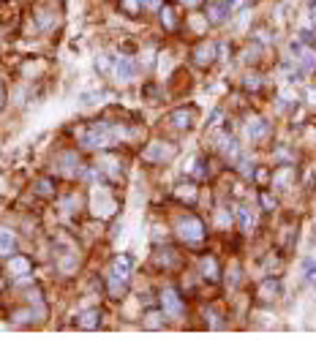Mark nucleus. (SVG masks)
<instances>
[{"instance_id":"obj_1","label":"nucleus","mask_w":316,"mask_h":362,"mask_svg":"<svg viewBox=\"0 0 316 362\" xmlns=\"http://www.w3.org/2000/svg\"><path fill=\"white\" fill-rule=\"evenodd\" d=\"M79 142H82L85 147H90V150H104V147H112V144L117 142L115 125L106 123V120H98V123H93L87 131H82Z\"/></svg>"},{"instance_id":"obj_2","label":"nucleus","mask_w":316,"mask_h":362,"mask_svg":"<svg viewBox=\"0 0 316 362\" xmlns=\"http://www.w3.org/2000/svg\"><path fill=\"white\" fill-rule=\"evenodd\" d=\"M177 234L188 245H199L202 240H205V224H202L197 215H183L177 221Z\"/></svg>"},{"instance_id":"obj_3","label":"nucleus","mask_w":316,"mask_h":362,"mask_svg":"<svg viewBox=\"0 0 316 362\" xmlns=\"http://www.w3.org/2000/svg\"><path fill=\"white\" fill-rule=\"evenodd\" d=\"M174 156H177V144H172V142H153L145 147L147 164H169Z\"/></svg>"},{"instance_id":"obj_4","label":"nucleus","mask_w":316,"mask_h":362,"mask_svg":"<svg viewBox=\"0 0 316 362\" xmlns=\"http://www.w3.org/2000/svg\"><path fill=\"white\" fill-rule=\"evenodd\" d=\"M161 308H164V313L169 319H180L185 313L183 300H180V294L174 292V289H164V292H161Z\"/></svg>"},{"instance_id":"obj_5","label":"nucleus","mask_w":316,"mask_h":362,"mask_svg":"<svg viewBox=\"0 0 316 362\" xmlns=\"http://www.w3.org/2000/svg\"><path fill=\"white\" fill-rule=\"evenodd\" d=\"M90 207H93V212H96L98 218H112L115 215V210H117V202L109 196V193H104L98 188L96 193H93V204Z\"/></svg>"},{"instance_id":"obj_6","label":"nucleus","mask_w":316,"mask_h":362,"mask_svg":"<svg viewBox=\"0 0 316 362\" xmlns=\"http://www.w3.org/2000/svg\"><path fill=\"white\" fill-rule=\"evenodd\" d=\"M134 77H137V63H134V57H117L115 60V79H117V85H129Z\"/></svg>"},{"instance_id":"obj_7","label":"nucleus","mask_w":316,"mask_h":362,"mask_svg":"<svg viewBox=\"0 0 316 362\" xmlns=\"http://www.w3.org/2000/svg\"><path fill=\"white\" fill-rule=\"evenodd\" d=\"M292 49H294V55H297V65L302 71H313L316 68V52L308 44H294Z\"/></svg>"},{"instance_id":"obj_8","label":"nucleus","mask_w":316,"mask_h":362,"mask_svg":"<svg viewBox=\"0 0 316 362\" xmlns=\"http://www.w3.org/2000/svg\"><path fill=\"white\" fill-rule=\"evenodd\" d=\"M216 52H218V46L213 41H202L197 49H194V60H197V65H210Z\"/></svg>"},{"instance_id":"obj_9","label":"nucleus","mask_w":316,"mask_h":362,"mask_svg":"<svg viewBox=\"0 0 316 362\" xmlns=\"http://www.w3.org/2000/svg\"><path fill=\"white\" fill-rule=\"evenodd\" d=\"M229 19V6L221 3V0H213L210 9H207V22L210 25H224Z\"/></svg>"},{"instance_id":"obj_10","label":"nucleus","mask_w":316,"mask_h":362,"mask_svg":"<svg viewBox=\"0 0 316 362\" xmlns=\"http://www.w3.org/2000/svg\"><path fill=\"white\" fill-rule=\"evenodd\" d=\"M166 123L172 125V128H188V125L194 123V112L191 109H174V112H169V117H166Z\"/></svg>"},{"instance_id":"obj_11","label":"nucleus","mask_w":316,"mask_h":362,"mask_svg":"<svg viewBox=\"0 0 316 362\" xmlns=\"http://www.w3.org/2000/svg\"><path fill=\"white\" fill-rule=\"evenodd\" d=\"M281 297V283L275 278H267V280H262V286H259V300H265V303H273V300H278Z\"/></svg>"},{"instance_id":"obj_12","label":"nucleus","mask_w":316,"mask_h":362,"mask_svg":"<svg viewBox=\"0 0 316 362\" xmlns=\"http://www.w3.org/2000/svg\"><path fill=\"white\" fill-rule=\"evenodd\" d=\"M17 251V234L11 229H0V256H14Z\"/></svg>"},{"instance_id":"obj_13","label":"nucleus","mask_w":316,"mask_h":362,"mask_svg":"<svg viewBox=\"0 0 316 362\" xmlns=\"http://www.w3.org/2000/svg\"><path fill=\"white\" fill-rule=\"evenodd\" d=\"M77 166H79L77 153H60V158H57V172H60V174H74V172H79Z\"/></svg>"},{"instance_id":"obj_14","label":"nucleus","mask_w":316,"mask_h":362,"mask_svg":"<svg viewBox=\"0 0 316 362\" xmlns=\"http://www.w3.org/2000/svg\"><path fill=\"white\" fill-rule=\"evenodd\" d=\"M267 133H270V125H267L262 117H254L251 123H248V136H251V142H262Z\"/></svg>"},{"instance_id":"obj_15","label":"nucleus","mask_w":316,"mask_h":362,"mask_svg":"<svg viewBox=\"0 0 316 362\" xmlns=\"http://www.w3.org/2000/svg\"><path fill=\"white\" fill-rule=\"evenodd\" d=\"M131 270H134V256H129V253H120V256L115 259V275H120V278H125L129 280V275H131Z\"/></svg>"},{"instance_id":"obj_16","label":"nucleus","mask_w":316,"mask_h":362,"mask_svg":"<svg viewBox=\"0 0 316 362\" xmlns=\"http://www.w3.org/2000/svg\"><path fill=\"white\" fill-rule=\"evenodd\" d=\"M234 215H237V224H240V229H243L245 234L254 232V224H257V218H254V212L248 210V207H237V210H234Z\"/></svg>"},{"instance_id":"obj_17","label":"nucleus","mask_w":316,"mask_h":362,"mask_svg":"<svg viewBox=\"0 0 316 362\" xmlns=\"http://www.w3.org/2000/svg\"><path fill=\"white\" fill-rule=\"evenodd\" d=\"M202 275H205L207 280H218V278H221L218 261L213 259V256H205V259H202Z\"/></svg>"},{"instance_id":"obj_18","label":"nucleus","mask_w":316,"mask_h":362,"mask_svg":"<svg viewBox=\"0 0 316 362\" xmlns=\"http://www.w3.org/2000/svg\"><path fill=\"white\" fill-rule=\"evenodd\" d=\"M9 270L14 272V275H30L33 264H30V259H25V256H17V259H11Z\"/></svg>"},{"instance_id":"obj_19","label":"nucleus","mask_w":316,"mask_h":362,"mask_svg":"<svg viewBox=\"0 0 316 362\" xmlns=\"http://www.w3.org/2000/svg\"><path fill=\"white\" fill-rule=\"evenodd\" d=\"M106 289H109V294L112 297H120V294L125 292V278H120V275H106Z\"/></svg>"},{"instance_id":"obj_20","label":"nucleus","mask_w":316,"mask_h":362,"mask_svg":"<svg viewBox=\"0 0 316 362\" xmlns=\"http://www.w3.org/2000/svg\"><path fill=\"white\" fill-rule=\"evenodd\" d=\"M112 68H115V57H112V52H98L96 71L98 74H106V71H112Z\"/></svg>"},{"instance_id":"obj_21","label":"nucleus","mask_w":316,"mask_h":362,"mask_svg":"<svg viewBox=\"0 0 316 362\" xmlns=\"http://www.w3.org/2000/svg\"><path fill=\"white\" fill-rule=\"evenodd\" d=\"M36 25H38V30H49L52 25H55V14H52V11H46V9L36 11Z\"/></svg>"},{"instance_id":"obj_22","label":"nucleus","mask_w":316,"mask_h":362,"mask_svg":"<svg viewBox=\"0 0 316 362\" xmlns=\"http://www.w3.org/2000/svg\"><path fill=\"white\" fill-rule=\"evenodd\" d=\"M98 311H85L82 316H79V327H85V330H96L98 327Z\"/></svg>"},{"instance_id":"obj_23","label":"nucleus","mask_w":316,"mask_h":362,"mask_svg":"<svg viewBox=\"0 0 316 362\" xmlns=\"http://www.w3.org/2000/svg\"><path fill=\"white\" fill-rule=\"evenodd\" d=\"M161 22H164L166 30H174V28H177V17H174V9L164 6V9H161Z\"/></svg>"},{"instance_id":"obj_24","label":"nucleus","mask_w":316,"mask_h":362,"mask_svg":"<svg viewBox=\"0 0 316 362\" xmlns=\"http://www.w3.org/2000/svg\"><path fill=\"white\" fill-rule=\"evenodd\" d=\"M174 196L183 199V202H194V199H197V188H194V185H177Z\"/></svg>"},{"instance_id":"obj_25","label":"nucleus","mask_w":316,"mask_h":362,"mask_svg":"<svg viewBox=\"0 0 316 362\" xmlns=\"http://www.w3.org/2000/svg\"><path fill=\"white\" fill-rule=\"evenodd\" d=\"M302 270H305V280H308V283H316V261L313 259H305V261H302Z\"/></svg>"},{"instance_id":"obj_26","label":"nucleus","mask_w":316,"mask_h":362,"mask_svg":"<svg viewBox=\"0 0 316 362\" xmlns=\"http://www.w3.org/2000/svg\"><path fill=\"white\" fill-rule=\"evenodd\" d=\"M36 193H41V196H52V180H38Z\"/></svg>"},{"instance_id":"obj_27","label":"nucleus","mask_w":316,"mask_h":362,"mask_svg":"<svg viewBox=\"0 0 316 362\" xmlns=\"http://www.w3.org/2000/svg\"><path fill=\"white\" fill-rule=\"evenodd\" d=\"M226 275H229V278H226V283H229V286H237V283H240V264H232Z\"/></svg>"},{"instance_id":"obj_28","label":"nucleus","mask_w":316,"mask_h":362,"mask_svg":"<svg viewBox=\"0 0 316 362\" xmlns=\"http://www.w3.org/2000/svg\"><path fill=\"white\" fill-rule=\"evenodd\" d=\"M79 98H82L85 104H96L98 98H104V93H98V90H85V93H82V96H79Z\"/></svg>"},{"instance_id":"obj_29","label":"nucleus","mask_w":316,"mask_h":362,"mask_svg":"<svg viewBox=\"0 0 316 362\" xmlns=\"http://www.w3.org/2000/svg\"><path fill=\"white\" fill-rule=\"evenodd\" d=\"M259 202H262V207H265V210H275V199L270 196V193H262Z\"/></svg>"},{"instance_id":"obj_30","label":"nucleus","mask_w":316,"mask_h":362,"mask_svg":"<svg viewBox=\"0 0 316 362\" xmlns=\"http://www.w3.org/2000/svg\"><path fill=\"white\" fill-rule=\"evenodd\" d=\"M161 316H158V313H147V316H145V324L147 327H153V330H158V327H161V321H158Z\"/></svg>"},{"instance_id":"obj_31","label":"nucleus","mask_w":316,"mask_h":362,"mask_svg":"<svg viewBox=\"0 0 316 362\" xmlns=\"http://www.w3.org/2000/svg\"><path fill=\"white\" fill-rule=\"evenodd\" d=\"M259 85H262L259 77H254V74H248V77H245V87H248V90H257Z\"/></svg>"},{"instance_id":"obj_32","label":"nucleus","mask_w":316,"mask_h":362,"mask_svg":"<svg viewBox=\"0 0 316 362\" xmlns=\"http://www.w3.org/2000/svg\"><path fill=\"white\" fill-rule=\"evenodd\" d=\"M142 6H147V9H161V0H142Z\"/></svg>"},{"instance_id":"obj_33","label":"nucleus","mask_w":316,"mask_h":362,"mask_svg":"<svg viewBox=\"0 0 316 362\" xmlns=\"http://www.w3.org/2000/svg\"><path fill=\"white\" fill-rule=\"evenodd\" d=\"M123 3H129V11H131V14H137V11H139L137 0H123Z\"/></svg>"},{"instance_id":"obj_34","label":"nucleus","mask_w":316,"mask_h":362,"mask_svg":"<svg viewBox=\"0 0 316 362\" xmlns=\"http://www.w3.org/2000/svg\"><path fill=\"white\" fill-rule=\"evenodd\" d=\"M3 101H6V93H3V82H0V106H3Z\"/></svg>"},{"instance_id":"obj_35","label":"nucleus","mask_w":316,"mask_h":362,"mask_svg":"<svg viewBox=\"0 0 316 362\" xmlns=\"http://www.w3.org/2000/svg\"><path fill=\"white\" fill-rule=\"evenodd\" d=\"M183 3H185V6H191V9H194V6H199V0H183Z\"/></svg>"},{"instance_id":"obj_36","label":"nucleus","mask_w":316,"mask_h":362,"mask_svg":"<svg viewBox=\"0 0 316 362\" xmlns=\"http://www.w3.org/2000/svg\"><path fill=\"white\" fill-rule=\"evenodd\" d=\"M245 3H251V0H234V6H245Z\"/></svg>"}]
</instances>
